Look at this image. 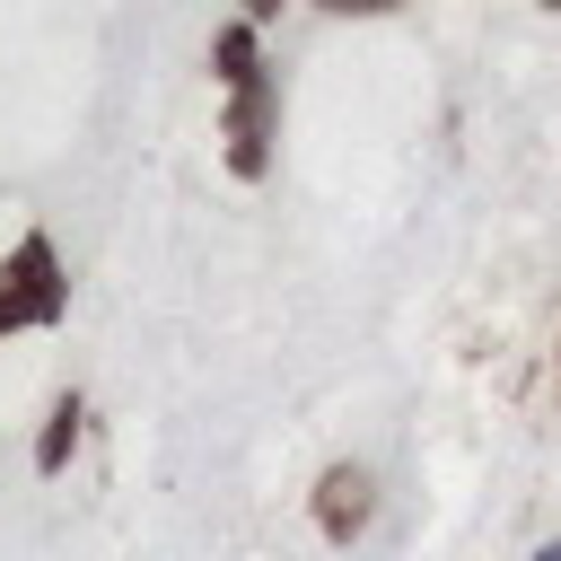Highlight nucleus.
Instances as JSON below:
<instances>
[{
  "instance_id": "1",
  "label": "nucleus",
  "mask_w": 561,
  "mask_h": 561,
  "mask_svg": "<svg viewBox=\"0 0 561 561\" xmlns=\"http://www.w3.org/2000/svg\"><path fill=\"white\" fill-rule=\"evenodd\" d=\"M210 88H219V167L237 184L272 175V140H280V79L263 61V26L237 9L210 35Z\"/></svg>"
},
{
  "instance_id": "2",
  "label": "nucleus",
  "mask_w": 561,
  "mask_h": 561,
  "mask_svg": "<svg viewBox=\"0 0 561 561\" xmlns=\"http://www.w3.org/2000/svg\"><path fill=\"white\" fill-rule=\"evenodd\" d=\"M70 316V272H61V245L44 228H26L9 254H0V342L9 333H53Z\"/></svg>"
},
{
  "instance_id": "3",
  "label": "nucleus",
  "mask_w": 561,
  "mask_h": 561,
  "mask_svg": "<svg viewBox=\"0 0 561 561\" xmlns=\"http://www.w3.org/2000/svg\"><path fill=\"white\" fill-rule=\"evenodd\" d=\"M368 517H377L368 465H324V473H316V535H324V543H359Z\"/></svg>"
},
{
  "instance_id": "4",
  "label": "nucleus",
  "mask_w": 561,
  "mask_h": 561,
  "mask_svg": "<svg viewBox=\"0 0 561 561\" xmlns=\"http://www.w3.org/2000/svg\"><path fill=\"white\" fill-rule=\"evenodd\" d=\"M79 430H88V394L70 386V394H53V412H44V430H35V473H44V482L79 456Z\"/></svg>"
},
{
  "instance_id": "5",
  "label": "nucleus",
  "mask_w": 561,
  "mask_h": 561,
  "mask_svg": "<svg viewBox=\"0 0 561 561\" xmlns=\"http://www.w3.org/2000/svg\"><path fill=\"white\" fill-rule=\"evenodd\" d=\"M316 9H333V18H377V9H394V0H316Z\"/></svg>"
},
{
  "instance_id": "6",
  "label": "nucleus",
  "mask_w": 561,
  "mask_h": 561,
  "mask_svg": "<svg viewBox=\"0 0 561 561\" xmlns=\"http://www.w3.org/2000/svg\"><path fill=\"white\" fill-rule=\"evenodd\" d=\"M272 9H280V0H245V18H254V26H263V18H272Z\"/></svg>"
},
{
  "instance_id": "7",
  "label": "nucleus",
  "mask_w": 561,
  "mask_h": 561,
  "mask_svg": "<svg viewBox=\"0 0 561 561\" xmlns=\"http://www.w3.org/2000/svg\"><path fill=\"white\" fill-rule=\"evenodd\" d=\"M535 561H561V543H543V552H535Z\"/></svg>"
},
{
  "instance_id": "8",
  "label": "nucleus",
  "mask_w": 561,
  "mask_h": 561,
  "mask_svg": "<svg viewBox=\"0 0 561 561\" xmlns=\"http://www.w3.org/2000/svg\"><path fill=\"white\" fill-rule=\"evenodd\" d=\"M543 9H561V0H543Z\"/></svg>"
}]
</instances>
